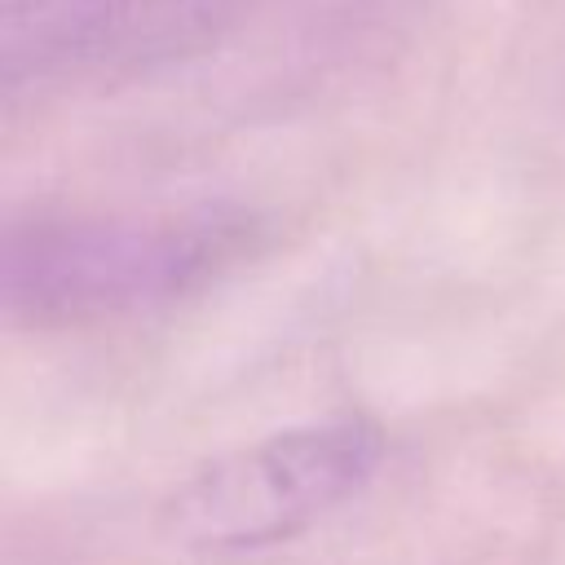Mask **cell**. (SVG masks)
<instances>
[{"label": "cell", "instance_id": "6da1fadb", "mask_svg": "<svg viewBox=\"0 0 565 565\" xmlns=\"http://www.w3.org/2000/svg\"><path fill=\"white\" fill-rule=\"evenodd\" d=\"M256 247L225 207L181 216H31L4 234V313L22 327H88L163 309Z\"/></svg>", "mask_w": 565, "mask_h": 565}, {"label": "cell", "instance_id": "7a4b0ae2", "mask_svg": "<svg viewBox=\"0 0 565 565\" xmlns=\"http://www.w3.org/2000/svg\"><path fill=\"white\" fill-rule=\"evenodd\" d=\"M380 459L384 433L366 415L291 424L199 463L163 494L154 525L181 552H265L344 508Z\"/></svg>", "mask_w": 565, "mask_h": 565}, {"label": "cell", "instance_id": "3957f363", "mask_svg": "<svg viewBox=\"0 0 565 565\" xmlns=\"http://www.w3.org/2000/svg\"><path fill=\"white\" fill-rule=\"evenodd\" d=\"M260 0H9L4 84L128 79L216 49Z\"/></svg>", "mask_w": 565, "mask_h": 565}]
</instances>
